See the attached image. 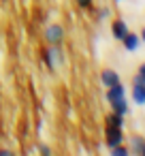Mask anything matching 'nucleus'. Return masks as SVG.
<instances>
[{
	"label": "nucleus",
	"instance_id": "1",
	"mask_svg": "<svg viewBox=\"0 0 145 156\" xmlns=\"http://www.w3.org/2000/svg\"><path fill=\"white\" fill-rule=\"evenodd\" d=\"M43 58H45V64L49 66V69H58V66H64V51H62V47L60 45H49V49L43 54Z\"/></svg>",
	"mask_w": 145,
	"mask_h": 156
},
{
	"label": "nucleus",
	"instance_id": "2",
	"mask_svg": "<svg viewBox=\"0 0 145 156\" xmlns=\"http://www.w3.org/2000/svg\"><path fill=\"white\" fill-rule=\"evenodd\" d=\"M124 141H126V137H124V128L122 126H111V124L105 126V145L109 150L119 145V143H124Z\"/></svg>",
	"mask_w": 145,
	"mask_h": 156
},
{
	"label": "nucleus",
	"instance_id": "3",
	"mask_svg": "<svg viewBox=\"0 0 145 156\" xmlns=\"http://www.w3.org/2000/svg\"><path fill=\"white\" fill-rule=\"evenodd\" d=\"M45 41L49 45H62V41H64V28L60 24H49L45 28Z\"/></svg>",
	"mask_w": 145,
	"mask_h": 156
},
{
	"label": "nucleus",
	"instance_id": "4",
	"mask_svg": "<svg viewBox=\"0 0 145 156\" xmlns=\"http://www.w3.org/2000/svg\"><path fill=\"white\" fill-rule=\"evenodd\" d=\"M126 96V86L119 81V83H115V86H109L107 88V94H105V98H107V103L111 105V103H115V101H119V98H124Z\"/></svg>",
	"mask_w": 145,
	"mask_h": 156
},
{
	"label": "nucleus",
	"instance_id": "5",
	"mask_svg": "<svg viewBox=\"0 0 145 156\" xmlns=\"http://www.w3.org/2000/svg\"><path fill=\"white\" fill-rule=\"evenodd\" d=\"M128 32H130V28H128L126 20H115V22L111 24V34H113L115 41H122Z\"/></svg>",
	"mask_w": 145,
	"mask_h": 156
},
{
	"label": "nucleus",
	"instance_id": "6",
	"mask_svg": "<svg viewBox=\"0 0 145 156\" xmlns=\"http://www.w3.org/2000/svg\"><path fill=\"white\" fill-rule=\"evenodd\" d=\"M122 45H124V49H126V51L134 54V51L141 47V39H139V34H136V32H128V34L122 39Z\"/></svg>",
	"mask_w": 145,
	"mask_h": 156
},
{
	"label": "nucleus",
	"instance_id": "7",
	"mask_svg": "<svg viewBox=\"0 0 145 156\" xmlns=\"http://www.w3.org/2000/svg\"><path fill=\"white\" fill-rule=\"evenodd\" d=\"M130 98H132V103L136 107H145V86L143 83H132Z\"/></svg>",
	"mask_w": 145,
	"mask_h": 156
},
{
	"label": "nucleus",
	"instance_id": "8",
	"mask_svg": "<svg viewBox=\"0 0 145 156\" xmlns=\"http://www.w3.org/2000/svg\"><path fill=\"white\" fill-rule=\"evenodd\" d=\"M119 81H122V79H119L117 71H113V69H105V71H100V83H102L105 88L115 86V83H119Z\"/></svg>",
	"mask_w": 145,
	"mask_h": 156
},
{
	"label": "nucleus",
	"instance_id": "9",
	"mask_svg": "<svg viewBox=\"0 0 145 156\" xmlns=\"http://www.w3.org/2000/svg\"><path fill=\"white\" fill-rule=\"evenodd\" d=\"M128 150L132 154H141L143 156V150H145V137L143 135H132L128 139Z\"/></svg>",
	"mask_w": 145,
	"mask_h": 156
},
{
	"label": "nucleus",
	"instance_id": "10",
	"mask_svg": "<svg viewBox=\"0 0 145 156\" xmlns=\"http://www.w3.org/2000/svg\"><path fill=\"white\" fill-rule=\"evenodd\" d=\"M111 109H113L115 113H119V115H128V113H130V103H128V98L124 96V98L111 103Z\"/></svg>",
	"mask_w": 145,
	"mask_h": 156
},
{
	"label": "nucleus",
	"instance_id": "11",
	"mask_svg": "<svg viewBox=\"0 0 145 156\" xmlns=\"http://www.w3.org/2000/svg\"><path fill=\"white\" fill-rule=\"evenodd\" d=\"M124 120H126V115H119V113H115V111H111V115H107V124H111V126H122L124 128Z\"/></svg>",
	"mask_w": 145,
	"mask_h": 156
},
{
	"label": "nucleus",
	"instance_id": "12",
	"mask_svg": "<svg viewBox=\"0 0 145 156\" xmlns=\"http://www.w3.org/2000/svg\"><path fill=\"white\" fill-rule=\"evenodd\" d=\"M109 152H111L113 156H128V154H130V150H128V145H126V143H119V145L111 147Z\"/></svg>",
	"mask_w": 145,
	"mask_h": 156
},
{
	"label": "nucleus",
	"instance_id": "13",
	"mask_svg": "<svg viewBox=\"0 0 145 156\" xmlns=\"http://www.w3.org/2000/svg\"><path fill=\"white\" fill-rule=\"evenodd\" d=\"M111 17V9L109 7H102L100 11H98V22H105V20H109Z\"/></svg>",
	"mask_w": 145,
	"mask_h": 156
},
{
	"label": "nucleus",
	"instance_id": "14",
	"mask_svg": "<svg viewBox=\"0 0 145 156\" xmlns=\"http://www.w3.org/2000/svg\"><path fill=\"white\" fill-rule=\"evenodd\" d=\"M75 2H77L79 9H92V2H94V0H75Z\"/></svg>",
	"mask_w": 145,
	"mask_h": 156
},
{
	"label": "nucleus",
	"instance_id": "15",
	"mask_svg": "<svg viewBox=\"0 0 145 156\" xmlns=\"http://www.w3.org/2000/svg\"><path fill=\"white\" fill-rule=\"evenodd\" d=\"M136 73H139V75H143V77H145V62H143V64H141V66H139V71H136Z\"/></svg>",
	"mask_w": 145,
	"mask_h": 156
},
{
	"label": "nucleus",
	"instance_id": "16",
	"mask_svg": "<svg viewBox=\"0 0 145 156\" xmlns=\"http://www.w3.org/2000/svg\"><path fill=\"white\" fill-rule=\"evenodd\" d=\"M139 39H141V43H145V26H143V30L139 32Z\"/></svg>",
	"mask_w": 145,
	"mask_h": 156
},
{
	"label": "nucleus",
	"instance_id": "17",
	"mask_svg": "<svg viewBox=\"0 0 145 156\" xmlns=\"http://www.w3.org/2000/svg\"><path fill=\"white\" fill-rule=\"evenodd\" d=\"M39 150H41V152H43V154H49V152H51V150H49V147H47V145H41V147H39Z\"/></svg>",
	"mask_w": 145,
	"mask_h": 156
},
{
	"label": "nucleus",
	"instance_id": "18",
	"mask_svg": "<svg viewBox=\"0 0 145 156\" xmlns=\"http://www.w3.org/2000/svg\"><path fill=\"white\" fill-rule=\"evenodd\" d=\"M113 2H124V0H113Z\"/></svg>",
	"mask_w": 145,
	"mask_h": 156
},
{
	"label": "nucleus",
	"instance_id": "19",
	"mask_svg": "<svg viewBox=\"0 0 145 156\" xmlns=\"http://www.w3.org/2000/svg\"><path fill=\"white\" fill-rule=\"evenodd\" d=\"M143 156H145V150H143Z\"/></svg>",
	"mask_w": 145,
	"mask_h": 156
}]
</instances>
